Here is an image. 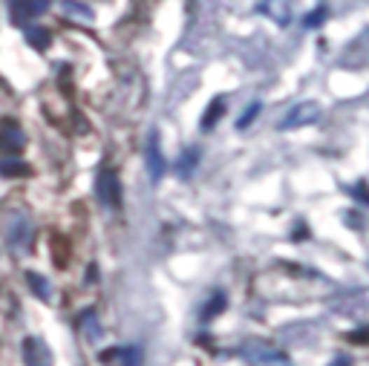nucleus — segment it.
<instances>
[{
    "label": "nucleus",
    "instance_id": "obj_9",
    "mask_svg": "<svg viewBox=\"0 0 369 366\" xmlns=\"http://www.w3.org/2000/svg\"><path fill=\"white\" fill-rule=\"evenodd\" d=\"M61 9H64L67 15H72L76 20H81V23L92 20V12H90L87 6H81V3H76V0H64V3H61Z\"/></svg>",
    "mask_w": 369,
    "mask_h": 366
},
{
    "label": "nucleus",
    "instance_id": "obj_16",
    "mask_svg": "<svg viewBox=\"0 0 369 366\" xmlns=\"http://www.w3.org/2000/svg\"><path fill=\"white\" fill-rule=\"evenodd\" d=\"M257 115H260V101H254V104H249V107H245V113L237 118V127H239V130H245V127H249Z\"/></svg>",
    "mask_w": 369,
    "mask_h": 366
},
{
    "label": "nucleus",
    "instance_id": "obj_18",
    "mask_svg": "<svg viewBox=\"0 0 369 366\" xmlns=\"http://www.w3.org/2000/svg\"><path fill=\"white\" fill-rule=\"evenodd\" d=\"M349 340H355L358 346H363V344H366V329H358V332H352V335H349Z\"/></svg>",
    "mask_w": 369,
    "mask_h": 366
},
{
    "label": "nucleus",
    "instance_id": "obj_6",
    "mask_svg": "<svg viewBox=\"0 0 369 366\" xmlns=\"http://www.w3.org/2000/svg\"><path fill=\"white\" fill-rule=\"evenodd\" d=\"M23 144H27V136H23L15 125H6L4 130H0V150L4 153H20L23 150Z\"/></svg>",
    "mask_w": 369,
    "mask_h": 366
},
{
    "label": "nucleus",
    "instance_id": "obj_12",
    "mask_svg": "<svg viewBox=\"0 0 369 366\" xmlns=\"http://www.w3.org/2000/svg\"><path fill=\"white\" fill-rule=\"evenodd\" d=\"M27 38H29V43L35 46V50H46L49 41H53V38H49V32L41 29V27H29V29H27Z\"/></svg>",
    "mask_w": 369,
    "mask_h": 366
},
{
    "label": "nucleus",
    "instance_id": "obj_15",
    "mask_svg": "<svg viewBox=\"0 0 369 366\" xmlns=\"http://www.w3.org/2000/svg\"><path fill=\"white\" fill-rule=\"evenodd\" d=\"M225 309V295H223V291H216V295L211 297V303L205 306V311H202V317H205V321H211V317H216L219 311H223Z\"/></svg>",
    "mask_w": 369,
    "mask_h": 366
},
{
    "label": "nucleus",
    "instance_id": "obj_14",
    "mask_svg": "<svg viewBox=\"0 0 369 366\" xmlns=\"http://www.w3.org/2000/svg\"><path fill=\"white\" fill-rule=\"evenodd\" d=\"M0 174H4V176H23V174H29V170L18 159H4V162H0Z\"/></svg>",
    "mask_w": 369,
    "mask_h": 366
},
{
    "label": "nucleus",
    "instance_id": "obj_10",
    "mask_svg": "<svg viewBox=\"0 0 369 366\" xmlns=\"http://www.w3.org/2000/svg\"><path fill=\"white\" fill-rule=\"evenodd\" d=\"M27 283L32 286V291H35V295H38L41 300H49V295H53V288H49V283H46L41 274H35V272H29V274H27Z\"/></svg>",
    "mask_w": 369,
    "mask_h": 366
},
{
    "label": "nucleus",
    "instance_id": "obj_4",
    "mask_svg": "<svg viewBox=\"0 0 369 366\" xmlns=\"http://www.w3.org/2000/svg\"><path fill=\"white\" fill-rule=\"evenodd\" d=\"M49 6H53V0H12V20L27 23L29 17L43 15Z\"/></svg>",
    "mask_w": 369,
    "mask_h": 366
},
{
    "label": "nucleus",
    "instance_id": "obj_17",
    "mask_svg": "<svg viewBox=\"0 0 369 366\" xmlns=\"http://www.w3.org/2000/svg\"><path fill=\"white\" fill-rule=\"evenodd\" d=\"M323 17H326V9H323V6H321V9H314L312 15H306V27H309V29H312V27H321V20H323Z\"/></svg>",
    "mask_w": 369,
    "mask_h": 366
},
{
    "label": "nucleus",
    "instance_id": "obj_8",
    "mask_svg": "<svg viewBox=\"0 0 369 366\" xmlns=\"http://www.w3.org/2000/svg\"><path fill=\"white\" fill-rule=\"evenodd\" d=\"M260 12H268L277 23H288V9L283 0H265V3L260 6Z\"/></svg>",
    "mask_w": 369,
    "mask_h": 366
},
{
    "label": "nucleus",
    "instance_id": "obj_1",
    "mask_svg": "<svg viewBox=\"0 0 369 366\" xmlns=\"http://www.w3.org/2000/svg\"><path fill=\"white\" fill-rule=\"evenodd\" d=\"M321 118V104L317 101H303L294 104L283 118H280V130H298V127H309Z\"/></svg>",
    "mask_w": 369,
    "mask_h": 366
},
{
    "label": "nucleus",
    "instance_id": "obj_7",
    "mask_svg": "<svg viewBox=\"0 0 369 366\" xmlns=\"http://www.w3.org/2000/svg\"><path fill=\"white\" fill-rule=\"evenodd\" d=\"M223 110H225V101L223 99H214L211 101V107L205 110V115H202V130H211L219 118H223Z\"/></svg>",
    "mask_w": 369,
    "mask_h": 366
},
{
    "label": "nucleus",
    "instance_id": "obj_3",
    "mask_svg": "<svg viewBox=\"0 0 369 366\" xmlns=\"http://www.w3.org/2000/svg\"><path fill=\"white\" fill-rule=\"evenodd\" d=\"M20 355H23V363L27 366H53V352L43 340L38 337H27L20 346Z\"/></svg>",
    "mask_w": 369,
    "mask_h": 366
},
{
    "label": "nucleus",
    "instance_id": "obj_13",
    "mask_svg": "<svg viewBox=\"0 0 369 366\" xmlns=\"http://www.w3.org/2000/svg\"><path fill=\"white\" fill-rule=\"evenodd\" d=\"M18 231H9V242L15 248H23V246H29V225L27 223H18L15 225Z\"/></svg>",
    "mask_w": 369,
    "mask_h": 366
},
{
    "label": "nucleus",
    "instance_id": "obj_5",
    "mask_svg": "<svg viewBox=\"0 0 369 366\" xmlns=\"http://www.w3.org/2000/svg\"><path fill=\"white\" fill-rule=\"evenodd\" d=\"M147 170H151V179H153V182H159V179H162L165 159H162V150H159L156 133H151V136H147Z\"/></svg>",
    "mask_w": 369,
    "mask_h": 366
},
{
    "label": "nucleus",
    "instance_id": "obj_11",
    "mask_svg": "<svg viewBox=\"0 0 369 366\" xmlns=\"http://www.w3.org/2000/svg\"><path fill=\"white\" fill-rule=\"evenodd\" d=\"M196 162H200V150H196V148L185 150L182 153V162H179V176H190L193 167H196Z\"/></svg>",
    "mask_w": 369,
    "mask_h": 366
},
{
    "label": "nucleus",
    "instance_id": "obj_2",
    "mask_svg": "<svg viewBox=\"0 0 369 366\" xmlns=\"http://www.w3.org/2000/svg\"><path fill=\"white\" fill-rule=\"evenodd\" d=\"M95 197L104 208H118L121 202V185H118V176L113 170H102L98 174V182H95Z\"/></svg>",
    "mask_w": 369,
    "mask_h": 366
}]
</instances>
